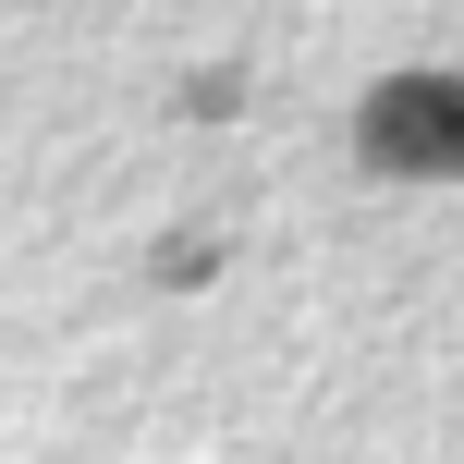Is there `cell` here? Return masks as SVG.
I'll return each mask as SVG.
<instances>
[{"label": "cell", "mask_w": 464, "mask_h": 464, "mask_svg": "<svg viewBox=\"0 0 464 464\" xmlns=\"http://www.w3.org/2000/svg\"><path fill=\"white\" fill-rule=\"evenodd\" d=\"M354 147H367V171H416V184L464 171V73H392L354 111Z\"/></svg>", "instance_id": "cell-1"}]
</instances>
